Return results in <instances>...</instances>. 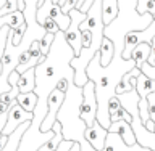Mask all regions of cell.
Segmentation results:
<instances>
[{
    "label": "cell",
    "instance_id": "cell-33",
    "mask_svg": "<svg viewBox=\"0 0 155 151\" xmlns=\"http://www.w3.org/2000/svg\"><path fill=\"white\" fill-rule=\"evenodd\" d=\"M70 151H82V149H81V143L74 142V145L71 146V149H70Z\"/></svg>",
    "mask_w": 155,
    "mask_h": 151
},
{
    "label": "cell",
    "instance_id": "cell-34",
    "mask_svg": "<svg viewBox=\"0 0 155 151\" xmlns=\"http://www.w3.org/2000/svg\"><path fill=\"white\" fill-rule=\"evenodd\" d=\"M5 5H7V0H0V10H2Z\"/></svg>",
    "mask_w": 155,
    "mask_h": 151
},
{
    "label": "cell",
    "instance_id": "cell-4",
    "mask_svg": "<svg viewBox=\"0 0 155 151\" xmlns=\"http://www.w3.org/2000/svg\"><path fill=\"white\" fill-rule=\"evenodd\" d=\"M42 121L34 118L31 122V127L26 130V134L23 135L21 143H19L18 151H39V148L42 146L44 143H47L53 135H55V130H48V132H42L41 130Z\"/></svg>",
    "mask_w": 155,
    "mask_h": 151
},
{
    "label": "cell",
    "instance_id": "cell-13",
    "mask_svg": "<svg viewBox=\"0 0 155 151\" xmlns=\"http://www.w3.org/2000/svg\"><path fill=\"white\" fill-rule=\"evenodd\" d=\"M16 87L19 89V93H29L36 90V68H31L26 72H23Z\"/></svg>",
    "mask_w": 155,
    "mask_h": 151
},
{
    "label": "cell",
    "instance_id": "cell-8",
    "mask_svg": "<svg viewBox=\"0 0 155 151\" xmlns=\"http://www.w3.org/2000/svg\"><path fill=\"white\" fill-rule=\"evenodd\" d=\"M65 96H66L65 92H61L58 89H55L50 93V96H48V113L45 116V119H44L42 125H41L42 132H48V130L53 129V124L57 122V114L61 108L63 101H65Z\"/></svg>",
    "mask_w": 155,
    "mask_h": 151
},
{
    "label": "cell",
    "instance_id": "cell-12",
    "mask_svg": "<svg viewBox=\"0 0 155 151\" xmlns=\"http://www.w3.org/2000/svg\"><path fill=\"white\" fill-rule=\"evenodd\" d=\"M120 11L118 0H102V21H104L105 27L110 26L116 19Z\"/></svg>",
    "mask_w": 155,
    "mask_h": 151
},
{
    "label": "cell",
    "instance_id": "cell-3",
    "mask_svg": "<svg viewBox=\"0 0 155 151\" xmlns=\"http://www.w3.org/2000/svg\"><path fill=\"white\" fill-rule=\"evenodd\" d=\"M84 98V92L82 87H78L74 82H71L66 90V96L63 101L60 111L57 114V121L61 124L63 129V137L65 140H71V142L81 143L86 138V122L79 116V108Z\"/></svg>",
    "mask_w": 155,
    "mask_h": 151
},
{
    "label": "cell",
    "instance_id": "cell-23",
    "mask_svg": "<svg viewBox=\"0 0 155 151\" xmlns=\"http://www.w3.org/2000/svg\"><path fill=\"white\" fill-rule=\"evenodd\" d=\"M19 95V89L18 87H13L10 92H5V93L0 95V103H5V105H10L13 106V103L16 101V96Z\"/></svg>",
    "mask_w": 155,
    "mask_h": 151
},
{
    "label": "cell",
    "instance_id": "cell-29",
    "mask_svg": "<svg viewBox=\"0 0 155 151\" xmlns=\"http://www.w3.org/2000/svg\"><path fill=\"white\" fill-rule=\"evenodd\" d=\"M118 108H121V101L118 100V96H113V98L110 100V103H108V113H110V116L115 114Z\"/></svg>",
    "mask_w": 155,
    "mask_h": 151
},
{
    "label": "cell",
    "instance_id": "cell-5",
    "mask_svg": "<svg viewBox=\"0 0 155 151\" xmlns=\"http://www.w3.org/2000/svg\"><path fill=\"white\" fill-rule=\"evenodd\" d=\"M82 92H84V98H82V103L79 108V116L86 122L87 127H91L97 121V109H99L97 95H95V84L92 80H89L82 87Z\"/></svg>",
    "mask_w": 155,
    "mask_h": 151
},
{
    "label": "cell",
    "instance_id": "cell-6",
    "mask_svg": "<svg viewBox=\"0 0 155 151\" xmlns=\"http://www.w3.org/2000/svg\"><path fill=\"white\" fill-rule=\"evenodd\" d=\"M70 18H71V24L65 31V39L71 45L74 55L79 56L81 52H82V31L79 29V24L87 18V13H82L81 10L73 8L70 11Z\"/></svg>",
    "mask_w": 155,
    "mask_h": 151
},
{
    "label": "cell",
    "instance_id": "cell-10",
    "mask_svg": "<svg viewBox=\"0 0 155 151\" xmlns=\"http://www.w3.org/2000/svg\"><path fill=\"white\" fill-rule=\"evenodd\" d=\"M86 140L91 143V146L97 151H104L107 137H108V129H105L99 121H95L91 127L86 129Z\"/></svg>",
    "mask_w": 155,
    "mask_h": 151
},
{
    "label": "cell",
    "instance_id": "cell-36",
    "mask_svg": "<svg viewBox=\"0 0 155 151\" xmlns=\"http://www.w3.org/2000/svg\"><path fill=\"white\" fill-rule=\"evenodd\" d=\"M153 19H155V14H153Z\"/></svg>",
    "mask_w": 155,
    "mask_h": 151
},
{
    "label": "cell",
    "instance_id": "cell-26",
    "mask_svg": "<svg viewBox=\"0 0 155 151\" xmlns=\"http://www.w3.org/2000/svg\"><path fill=\"white\" fill-rule=\"evenodd\" d=\"M140 71H142V74H145L147 77L155 80V63L153 64H149V63H144L142 66H140Z\"/></svg>",
    "mask_w": 155,
    "mask_h": 151
},
{
    "label": "cell",
    "instance_id": "cell-15",
    "mask_svg": "<svg viewBox=\"0 0 155 151\" xmlns=\"http://www.w3.org/2000/svg\"><path fill=\"white\" fill-rule=\"evenodd\" d=\"M150 53H152V45L150 43H140V45H137L133 50V55H131V58L136 61V68H139L140 69V66L144 64V63H147L149 61V58H150Z\"/></svg>",
    "mask_w": 155,
    "mask_h": 151
},
{
    "label": "cell",
    "instance_id": "cell-31",
    "mask_svg": "<svg viewBox=\"0 0 155 151\" xmlns=\"http://www.w3.org/2000/svg\"><path fill=\"white\" fill-rule=\"evenodd\" d=\"M29 60H31V50H26L21 53V56H19V64H26V63H29ZM18 64V66H19Z\"/></svg>",
    "mask_w": 155,
    "mask_h": 151
},
{
    "label": "cell",
    "instance_id": "cell-30",
    "mask_svg": "<svg viewBox=\"0 0 155 151\" xmlns=\"http://www.w3.org/2000/svg\"><path fill=\"white\" fill-rule=\"evenodd\" d=\"M19 77H21V74H19L18 71H13L12 74H10V77H8L10 85H12V87H16V85H18V82H19Z\"/></svg>",
    "mask_w": 155,
    "mask_h": 151
},
{
    "label": "cell",
    "instance_id": "cell-16",
    "mask_svg": "<svg viewBox=\"0 0 155 151\" xmlns=\"http://www.w3.org/2000/svg\"><path fill=\"white\" fill-rule=\"evenodd\" d=\"M104 151H131V146L124 143V140L120 137L118 134L108 132V137H107V143Z\"/></svg>",
    "mask_w": 155,
    "mask_h": 151
},
{
    "label": "cell",
    "instance_id": "cell-28",
    "mask_svg": "<svg viewBox=\"0 0 155 151\" xmlns=\"http://www.w3.org/2000/svg\"><path fill=\"white\" fill-rule=\"evenodd\" d=\"M147 101H149V114H150V119L155 122V92L147 96Z\"/></svg>",
    "mask_w": 155,
    "mask_h": 151
},
{
    "label": "cell",
    "instance_id": "cell-25",
    "mask_svg": "<svg viewBox=\"0 0 155 151\" xmlns=\"http://www.w3.org/2000/svg\"><path fill=\"white\" fill-rule=\"evenodd\" d=\"M42 26H44V29H45L47 32H50V34H57V32H60L61 29H60V26L53 21L52 18H47L45 21L42 23Z\"/></svg>",
    "mask_w": 155,
    "mask_h": 151
},
{
    "label": "cell",
    "instance_id": "cell-18",
    "mask_svg": "<svg viewBox=\"0 0 155 151\" xmlns=\"http://www.w3.org/2000/svg\"><path fill=\"white\" fill-rule=\"evenodd\" d=\"M16 101L19 103V106H21L23 109L28 111V113H34L39 98H37L36 92H29V93H19L16 96Z\"/></svg>",
    "mask_w": 155,
    "mask_h": 151
},
{
    "label": "cell",
    "instance_id": "cell-14",
    "mask_svg": "<svg viewBox=\"0 0 155 151\" xmlns=\"http://www.w3.org/2000/svg\"><path fill=\"white\" fill-rule=\"evenodd\" d=\"M136 90H137L140 98H147L150 93L155 92V80L145 74H140L136 77Z\"/></svg>",
    "mask_w": 155,
    "mask_h": 151
},
{
    "label": "cell",
    "instance_id": "cell-27",
    "mask_svg": "<svg viewBox=\"0 0 155 151\" xmlns=\"http://www.w3.org/2000/svg\"><path fill=\"white\" fill-rule=\"evenodd\" d=\"M92 47V34L91 31H82V50H89Z\"/></svg>",
    "mask_w": 155,
    "mask_h": 151
},
{
    "label": "cell",
    "instance_id": "cell-19",
    "mask_svg": "<svg viewBox=\"0 0 155 151\" xmlns=\"http://www.w3.org/2000/svg\"><path fill=\"white\" fill-rule=\"evenodd\" d=\"M24 23V13L23 11H15V13H10V14H5V16H0V29L3 26H10L12 29H15L16 26Z\"/></svg>",
    "mask_w": 155,
    "mask_h": 151
},
{
    "label": "cell",
    "instance_id": "cell-9",
    "mask_svg": "<svg viewBox=\"0 0 155 151\" xmlns=\"http://www.w3.org/2000/svg\"><path fill=\"white\" fill-rule=\"evenodd\" d=\"M34 119V113H28L26 109H23L19 106L18 101H15L13 106L10 108V113H8V121H7V125L5 129L2 130L3 135H10L13 134L21 124L28 122V121H32Z\"/></svg>",
    "mask_w": 155,
    "mask_h": 151
},
{
    "label": "cell",
    "instance_id": "cell-2",
    "mask_svg": "<svg viewBox=\"0 0 155 151\" xmlns=\"http://www.w3.org/2000/svg\"><path fill=\"white\" fill-rule=\"evenodd\" d=\"M136 68L134 60H124V58H113V61L108 66H102L100 63V53L91 60L87 66V77L95 84V95H97V121L104 125L105 129H110L111 119L108 113V103L110 100L116 96V87L123 79L126 72L133 71Z\"/></svg>",
    "mask_w": 155,
    "mask_h": 151
},
{
    "label": "cell",
    "instance_id": "cell-24",
    "mask_svg": "<svg viewBox=\"0 0 155 151\" xmlns=\"http://www.w3.org/2000/svg\"><path fill=\"white\" fill-rule=\"evenodd\" d=\"M26 29H28L26 21L13 29V45H19V43H21L23 37H24V32H26Z\"/></svg>",
    "mask_w": 155,
    "mask_h": 151
},
{
    "label": "cell",
    "instance_id": "cell-20",
    "mask_svg": "<svg viewBox=\"0 0 155 151\" xmlns=\"http://www.w3.org/2000/svg\"><path fill=\"white\" fill-rule=\"evenodd\" d=\"M131 77H133L131 71H129V72H126V74L123 76V79H121V82L118 84V87H116V95L126 93V92H129V90H133V89H134V85H131Z\"/></svg>",
    "mask_w": 155,
    "mask_h": 151
},
{
    "label": "cell",
    "instance_id": "cell-1",
    "mask_svg": "<svg viewBox=\"0 0 155 151\" xmlns=\"http://www.w3.org/2000/svg\"><path fill=\"white\" fill-rule=\"evenodd\" d=\"M74 56L76 55L71 45L65 39V32L60 31L57 32L45 60L36 66V90L34 92L39 101L34 111V118L41 119L42 122L48 113V96L57 89L58 82L70 76L74 77V69L71 66Z\"/></svg>",
    "mask_w": 155,
    "mask_h": 151
},
{
    "label": "cell",
    "instance_id": "cell-35",
    "mask_svg": "<svg viewBox=\"0 0 155 151\" xmlns=\"http://www.w3.org/2000/svg\"><path fill=\"white\" fill-rule=\"evenodd\" d=\"M0 137H2V132H0Z\"/></svg>",
    "mask_w": 155,
    "mask_h": 151
},
{
    "label": "cell",
    "instance_id": "cell-7",
    "mask_svg": "<svg viewBox=\"0 0 155 151\" xmlns=\"http://www.w3.org/2000/svg\"><path fill=\"white\" fill-rule=\"evenodd\" d=\"M153 37H155V19L153 23L150 24L147 29L144 31H131L126 34L124 37V50H123V58L124 60H133L131 55H133V50L140 43H150L152 45L153 42Z\"/></svg>",
    "mask_w": 155,
    "mask_h": 151
},
{
    "label": "cell",
    "instance_id": "cell-32",
    "mask_svg": "<svg viewBox=\"0 0 155 151\" xmlns=\"http://www.w3.org/2000/svg\"><path fill=\"white\" fill-rule=\"evenodd\" d=\"M145 127H147L150 132H155V122H153L152 119H149L147 122H145Z\"/></svg>",
    "mask_w": 155,
    "mask_h": 151
},
{
    "label": "cell",
    "instance_id": "cell-22",
    "mask_svg": "<svg viewBox=\"0 0 155 151\" xmlns=\"http://www.w3.org/2000/svg\"><path fill=\"white\" fill-rule=\"evenodd\" d=\"M137 13L139 14H155V0H139L137 2Z\"/></svg>",
    "mask_w": 155,
    "mask_h": 151
},
{
    "label": "cell",
    "instance_id": "cell-21",
    "mask_svg": "<svg viewBox=\"0 0 155 151\" xmlns=\"http://www.w3.org/2000/svg\"><path fill=\"white\" fill-rule=\"evenodd\" d=\"M55 36H57V34L47 32L45 36H44L41 40H39V42H41V52H42L44 56L48 55V52H50V48H52V43H53V40H55Z\"/></svg>",
    "mask_w": 155,
    "mask_h": 151
},
{
    "label": "cell",
    "instance_id": "cell-11",
    "mask_svg": "<svg viewBox=\"0 0 155 151\" xmlns=\"http://www.w3.org/2000/svg\"><path fill=\"white\" fill-rule=\"evenodd\" d=\"M108 132L118 134L120 137L124 140V143H126V145H129V146H133V145L137 143L133 127H131V124H129V122H126V121H116V122H111L110 129H108Z\"/></svg>",
    "mask_w": 155,
    "mask_h": 151
},
{
    "label": "cell",
    "instance_id": "cell-17",
    "mask_svg": "<svg viewBox=\"0 0 155 151\" xmlns=\"http://www.w3.org/2000/svg\"><path fill=\"white\" fill-rule=\"evenodd\" d=\"M100 63L102 66H108L115 58V43L110 40L108 37H104V42H102V47H100Z\"/></svg>",
    "mask_w": 155,
    "mask_h": 151
}]
</instances>
